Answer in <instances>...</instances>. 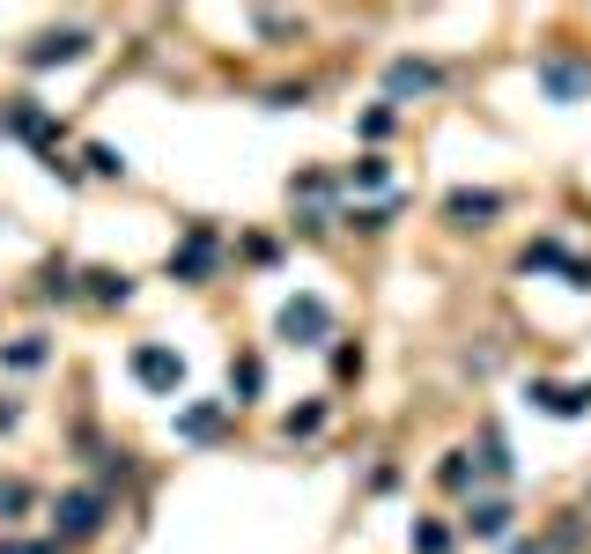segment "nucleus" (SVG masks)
Returning <instances> with one entry per match:
<instances>
[{"label":"nucleus","mask_w":591,"mask_h":554,"mask_svg":"<svg viewBox=\"0 0 591 554\" xmlns=\"http://www.w3.org/2000/svg\"><path fill=\"white\" fill-rule=\"evenodd\" d=\"M133 370H141V377H148V385H156V392H163V385H178V377H185V362H178V355H170V348H141V355H133Z\"/></svg>","instance_id":"5"},{"label":"nucleus","mask_w":591,"mask_h":554,"mask_svg":"<svg viewBox=\"0 0 591 554\" xmlns=\"http://www.w3.org/2000/svg\"><path fill=\"white\" fill-rule=\"evenodd\" d=\"M52 525H60V540H89V532H97L104 525V495H67V503L60 510H52Z\"/></svg>","instance_id":"1"},{"label":"nucleus","mask_w":591,"mask_h":554,"mask_svg":"<svg viewBox=\"0 0 591 554\" xmlns=\"http://www.w3.org/2000/svg\"><path fill=\"white\" fill-rule=\"evenodd\" d=\"M481 215H495V193H451V222L481 229Z\"/></svg>","instance_id":"6"},{"label":"nucleus","mask_w":591,"mask_h":554,"mask_svg":"<svg viewBox=\"0 0 591 554\" xmlns=\"http://www.w3.org/2000/svg\"><path fill=\"white\" fill-rule=\"evenodd\" d=\"M89 289H97L104 303H126V296H133V281H126V274H111V266H97V274H89Z\"/></svg>","instance_id":"8"},{"label":"nucleus","mask_w":591,"mask_h":554,"mask_svg":"<svg viewBox=\"0 0 591 554\" xmlns=\"http://www.w3.org/2000/svg\"><path fill=\"white\" fill-rule=\"evenodd\" d=\"M540 89H547V97H584V89H591V67H577V60H547V67H540Z\"/></svg>","instance_id":"3"},{"label":"nucleus","mask_w":591,"mask_h":554,"mask_svg":"<svg viewBox=\"0 0 591 554\" xmlns=\"http://www.w3.org/2000/svg\"><path fill=\"white\" fill-rule=\"evenodd\" d=\"M281 333H303V340H326V333H333V318H326V303H318V296H296L289 311H281Z\"/></svg>","instance_id":"2"},{"label":"nucleus","mask_w":591,"mask_h":554,"mask_svg":"<svg viewBox=\"0 0 591 554\" xmlns=\"http://www.w3.org/2000/svg\"><path fill=\"white\" fill-rule=\"evenodd\" d=\"M89 170H104V178H119L126 156H111V148H89Z\"/></svg>","instance_id":"10"},{"label":"nucleus","mask_w":591,"mask_h":554,"mask_svg":"<svg viewBox=\"0 0 591 554\" xmlns=\"http://www.w3.org/2000/svg\"><path fill=\"white\" fill-rule=\"evenodd\" d=\"M473 532H481V540H503V525H510V510L503 503H481V510H473V518H466Z\"/></svg>","instance_id":"7"},{"label":"nucleus","mask_w":591,"mask_h":554,"mask_svg":"<svg viewBox=\"0 0 591 554\" xmlns=\"http://www.w3.org/2000/svg\"><path fill=\"white\" fill-rule=\"evenodd\" d=\"M89 52V37L82 30H60V37H37L30 45V67H52V60H82Z\"/></svg>","instance_id":"4"},{"label":"nucleus","mask_w":591,"mask_h":554,"mask_svg":"<svg viewBox=\"0 0 591 554\" xmlns=\"http://www.w3.org/2000/svg\"><path fill=\"white\" fill-rule=\"evenodd\" d=\"M429 82H436V67H407V60L392 67V97H407V89H429Z\"/></svg>","instance_id":"9"}]
</instances>
